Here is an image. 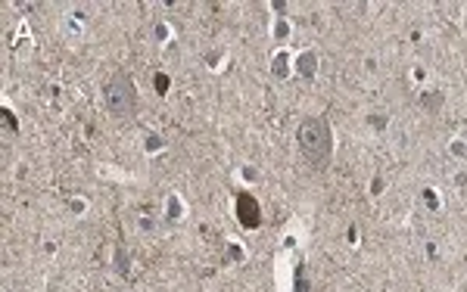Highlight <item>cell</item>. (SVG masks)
Here are the masks:
<instances>
[{
	"label": "cell",
	"instance_id": "7a4b0ae2",
	"mask_svg": "<svg viewBox=\"0 0 467 292\" xmlns=\"http://www.w3.org/2000/svg\"><path fill=\"white\" fill-rule=\"evenodd\" d=\"M106 103H109V112L119 115V118H131L137 112V87L134 81L125 75V72H115L106 84Z\"/></svg>",
	"mask_w": 467,
	"mask_h": 292
},
{
	"label": "cell",
	"instance_id": "6da1fadb",
	"mask_svg": "<svg viewBox=\"0 0 467 292\" xmlns=\"http://www.w3.org/2000/svg\"><path fill=\"white\" fill-rule=\"evenodd\" d=\"M296 140H299V149H302V155L315 165V168H324V165L330 162V152H333V137H330V124H327V118H305L302 124H299V134H296Z\"/></svg>",
	"mask_w": 467,
	"mask_h": 292
},
{
	"label": "cell",
	"instance_id": "277c9868",
	"mask_svg": "<svg viewBox=\"0 0 467 292\" xmlns=\"http://www.w3.org/2000/svg\"><path fill=\"white\" fill-rule=\"evenodd\" d=\"M420 106H423L427 112H436V109L442 106V94H433V91H430V94H420Z\"/></svg>",
	"mask_w": 467,
	"mask_h": 292
},
{
	"label": "cell",
	"instance_id": "3957f363",
	"mask_svg": "<svg viewBox=\"0 0 467 292\" xmlns=\"http://www.w3.org/2000/svg\"><path fill=\"white\" fill-rule=\"evenodd\" d=\"M237 215H240V224L259 227V205H256V199H252L249 193H243V196L237 199Z\"/></svg>",
	"mask_w": 467,
	"mask_h": 292
}]
</instances>
